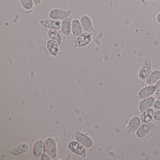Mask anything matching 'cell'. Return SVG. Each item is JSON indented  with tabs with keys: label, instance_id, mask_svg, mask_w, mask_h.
Wrapping results in <instances>:
<instances>
[{
	"label": "cell",
	"instance_id": "obj_1",
	"mask_svg": "<svg viewBox=\"0 0 160 160\" xmlns=\"http://www.w3.org/2000/svg\"><path fill=\"white\" fill-rule=\"evenodd\" d=\"M44 152H47L51 157L52 160L57 159L58 156L57 144L53 138H48L45 140Z\"/></svg>",
	"mask_w": 160,
	"mask_h": 160
},
{
	"label": "cell",
	"instance_id": "obj_2",
	"mask_svg": "<svg viewBox=\"0 0 160 160\" xmlns=\"http://www.w3.org/2000/svg\"><path fill=\"white\" fill-rule=\"evenodd\" d=\"M72 13L71 10L55 8L49 12L48 16L51 19L62 21L65 18L71 16Z\"/></svg>",
	"mask_w": 160,
	"mask_h": 160
},
{
	"label": "cell",
	"instance_id": "obj_3",
	"mask_svg": "<svg viewBox=\"0 0 160 160\" xmlns=\"http://www.w3.org/2000/svg\"><path fill=\"white\" fill-rule=\"evenodd\" d=\"M156 126V125L152 122L143 123L136 131V136L138 138H143L149 133L151 131L154 129Z\"/></svg>",
	"mask_w": 160,
	"mask_h": 160
},
{
	"label": "cell",
	"instance_id": "obj_4",
	"mask_svg": "<svg viewBox=\"0 0 160 160\" xmlns=\"http://www.w3.org/2000/svg\"><path fill=\"white\" fill-rule=\"evenodd\" d=\"M152 64L149 59H146L138 72V78L141 80H146L152 71Z\"/></svg>",
	"mask_w": 160,
	"mask_h": 160
},
{
	"label": "cell",
	"instance_id": "obj_5",
	"mask_svg": "<svg viewBox=\"0 0 160 160\" xmlns=\"http://www.w3.org/2000/svg\"><path fill=\"white\" fill-rule=\"evenodd\" d=\"M75 138L77 141L87 148H90L93 146L94 142L91 138L77 130L75 134Z\"/></svg>",
	"mask_w": 160,
	"mask_h": 160
},
{
	"label": "cell",
	"instance_id": "obj_6",
	"mask_svg": "<svg viewBox=\"0 0 160 160\" xmlns=\"http://www.w3.org/2000/svg\"><path fill=\"white\" fill-rule=\"evenodd\" d=\"M40 24L43 28L48 30H59L61 28V21L51 19H45L41 20Z\"/></svg>",
	"mask_w": 160,
	"mask_h": 160
},
{
	"label": "cell",
	"instance_id": "obj_7",
	"mask_svg": "<svg viewBox=\"0 0 160 160\" xmlns=\"http://www.w3.org/2000/svg\"><path fill=\"white\" fill-rule=\"evenodd\" d=\"M69 149L75 154L85 156L87 153L86 147L80 144L78 141L72 140L68 144Z\"/></svg>",
	"mask_w": 160,
	"mask_h": 160
},
{
	"label": "cell",
	"instance_id": "obj_8",
	"mask_svg": "<svg viewBox=\"0 0 160 160\" xmlns=\"http://www.w3.org/2000/svg\"><path fill=\"white\" fill-rule=\"evenodd\" d=\"M80 23L82 25L84 32L90 33L92 35L95 32L93 24L90 18L87 15L82 16L80 19Z\"/></svg>",
	"mask_w": 160,
	"mask_h": 160
},
{
	"label": "cell",
	"instance_id": "obj_9",
	"mask_svg": "<svg viewBox=\"0 0 160 160\" xmlns=\"http://www.w3.org/2000/svg\"><path fill=\"white\" fill-rule=\"evenodd\" d=\"M92 35L88 32H84L74 42L73 45L77 47H83L88 45L91 42Z\"/></svg>",
	"mask_w": 160,
	"mask_h": 160
},
{
	"label": "cell",
	"instance_id": "obj_10",
	"mask_svg": "<svg viewBox=\"0 0 160 160\" xmlns=\"http://www.w3.org/2000/svg\"><path fill=\"white\" fill-rule=\"evenodd\" d=\"M141 120L139 117L138 116L132 117L129 120L125 129V132L128 133H132L136 132L141 125Z\"/></svg>",
	"mask_w": 160,
	"mask_h": 160
},
{
	"label": "cell",
	"instance_id": "obj_11",
	"mask_svg": "<svg viewBox=\"0 0 160 160\" xmlns=\"http://www.w3.org/2000/svg\"><path fill=\"white\" fill-rule=\"evenodd\" d=\"M73 17L71 16L61 21V32L64 36H69L72 33V21Z\"/></svg>",
	"mask_w": 160,
	"mask_h": 160
},
{
	"label": "cell",
	"instance_id": "obj_12",
	"mask_svg": "<svg viewBox=\"0 0 160 160\" xmlns=\"http://www.w3.org/2000/svg\"><path fill=\"white\" fill-rule=\"evenodd\" d=\"M155 92V85L153 86H145L138 91V97L142 100L145 98L152 96Z\"/></svg>",
	"mask_w": 160,
	"mask_h": 160
},
{
	"label": "cell",
	"instance_id": "obj_13",
	"mask_svg": "<svg viewBox=\"0 0 160 160\" xmlns=\"http://www.w3.org/2000/svg\"><path fill=\"white\" fill-rule=\"evenodd\" d=\"M155 99L152 96L142 99L138 106V110L140 113L149 108H151L154 104Z\"/></svg>",
	"mask_w": 160,
	"mask_h": 160
},
{
	"label": "cell",
	"instance_id": "obj_14",
	"mask_svg": "<svg viewBox=\"0 0 160 160\" xmlns=\"http://www.w3.org/2000/svg\"><path fill=\"white\" fill-rule=\"evenodd\" d=\"M45 140L43 139H39L33 145L32 152L36 158H40L44 152Z\"/></svg>",
	"mask_w": 160,
	"mask_h": 160
},
{
	"label": "cell",
	"instance_id": "obj_15",
	"mask_svg": "<svg viewBox=\"0 0 160 160\" xmlns=\"http://www.w3.org/2000/svg\"><path fill=\"white\" fill-rule=\"evenodd\" d=\"M84 32L80 20L78 19H73L72 21V33L75 40L78 38Z\"/></svg>",
	"mask_w": 160,
	"mask_h": 160
},
{
	"label": "cell",
	"instance_id": "obj_16",
	"mask_svg": "<svg viewBox=\"0 0 160 160\" xmlns=\"http://www.w3.org/2000/svg\"><path fill=\"white\" fill-rule=\"evenodd\" d=\"M160 79V71L158 70L152 71L146 79L145 86L155 85Z\"/></svg>",
	"mask_w": 160,
	"mask_h": 160
},
{
	"label": "cell",
	"instance_id": "obj_17",
	"mask_svg": "<svg viewBox=\"0 0 160 160\" xmlns=\"http://www.w3.org/2000/svg\"><path fill=\"white\" fill-rule=\"evenodd\" d=\"M154 111L151 108L147 109L141 113L140 118L142 123L150 122L153 119Z\"/></svg>",
	"mask_w": 160,
	"mask_h": 160
},
{
	"label": "cell",
	"instance_id": "obj_18",
	"mask_svg": "<svg viewBox=\"0 0 160 160\" xmlns=\"http://www.w3.org/2000/svg\"><path fill=\"white\" fill-rule=\"evenodd\" d=\"M46 46L47 48L50 55L54 57H56L58 55L59 50V45L56 42L51 39L48 40L47 42Z\"/></svg>",
	"mask_w": 160,
	"mask_h": 160
},
{
	"label": "cell",
	"instance_id": "obj_19",
	"mask_svg": "<svg viewBox=\"0 0 160 160\" xmlns=\"http://www.w3.org/2000/svg\"><path fill=\"white\" fill-rule=\"evenodd\" d=\"M28 149V144L27 143H21L17 147L10 150V152L13 155H20L26 152Z\"/></svg>",
	"mask_w": 160,
	"mask_h": 160
},
{
	"label": "cell",
	"instance_id": "obj_20",
	"mask_svg": "<svg viewBox=\"0 0 160 160\" xmlns=\"http://www.w3.org/2000/svg\"><path fill=\"white\" fill-rule=\"evenodd\" d=\"M48 35L50 39L56 42L59 46L61 45L62 41L61 36L58 30H49L48 32Z\"/></svg>",
	"mask_w": 160,
	"mask_h": 160
},
{
	"label": "cell",
	"instance_id": "obj_21",
	"mask_svg": "<svg viewBox=\"0 0 160 160\" xmlns=\"http://www.w3.org/2000/svg\"><path fill=\"white\" fill-rule=\"evenodd\" d=\"M22 7L27 11H30L33 8L34 3L32 0H20Z\"/></svg>",
	"mask_w": 160,
	"mask_h": 160
},
{
	"label": "cell",
	"instance_id": "obj_22",
	"mask_svg": "<svg viewBox=\"0 0 160 160\" xmlns=\"http://www.w3.org/2000/svg\"><path fill=\"white\" fill-rule=\"evenodd\" d=\"M155 96L158 99H160V79L157 82L155 85Z\"/></svg>",
	"mask_w": 160,
	"mask_h": 160
},
{
	"label": "cell",
	"instance_id": "obj_23",
	"mask_svg": "<svg viewBox=\"0 0 160 160\" xmlns=\"http://www.w3.org/2000/svg\"><path fill=\"white\" fill-rule=\"evenodd\" d=\"M153 119L155 121L160 122V109L156 110L154 112Z\"/></svg>",
	"mask_w": 160,
	"mask_h": 160
},
{
	"label": "cell",
	"instance_id": "obj_24",
	"mask_svg": "<svg viewBox=\"0 0 160 160\" xmlns=\"http://www.w3.org/2000/svg\"><path fill=\"white\" fill-rule=\"evenodd\" d=\"M42 160H52V159L47 152H43L41 157Z\"/></svg>",
	"mask_w": 160,
	"mask_h": 160
},
{
	"label": "cell",
	"instance_id": "obj_25",
	"mask_svg": "<svg viewBox=\"0 0 160 160\" xmlns=\"http://www.w3.org/2000/svg\"><path fill=\"white\" fill-rule=\"evenodd\" d=\"M153 107L154 109H156V110L160 109V99L155 100Z\"/></svg>",
	"mask_w": 160,
	"mask_h": 160
},
{
	"label": "cell",
	"instance_id": "obj_26",
	"mask_svg": "<svg viewBox=\"0 0 160 160\" xmlns=\"http://www.w3.org/2000/svg\"><path fill=\"white\" fill-rule=\"evenodd\" d=\"M32 1L35 5H39L42 2V0H32Z\"/></svg>",
	"mask_w": 160,
	"mask_h": 160
},
{
	"label": "cell",
	"instance_id": "obj_27",
	"mask_svg": "<svg viewBox=\"0 0 160 160\" xmlns=\"http://www.w3.org/2000/svg\"><path fill=\"white\" fill-rule=\"evenodd\" d=\"M156 21L158 22V23L160 24V12L158 13L157 17H156Z\"/></svg>",
	"mask_w": 160,
	"mask_h": 160
},
{
	"label": "cell",
	"instance_id": "obj_28",
	"mask_svg": "<svg viewBox=\"0 0 160 160\" xmlns=\"http://www.w3.org/2000/svg\"><path fill=\"white\" fill-rule=\"evenodd\" d=\"M148 1L149 2H153L154 1H155V0H148Z\"/></svg>",
	"mask_w": 160,
	"mask_h": 160
},
{
	"label": "cell",
	"instance_id": "obj_29",
	"mask_svg": "<svg viewBox=\"0 0 160 160\" xmlns=\"http://www.w3.org/2000/svg\"><path fill=\"white\" fill-rule=\"evenodd\" d=\"M159 3H160V0H159Z\"/></svg>",
	"mask_w": 160,
	"mask_h": 160
}]
</instances>
